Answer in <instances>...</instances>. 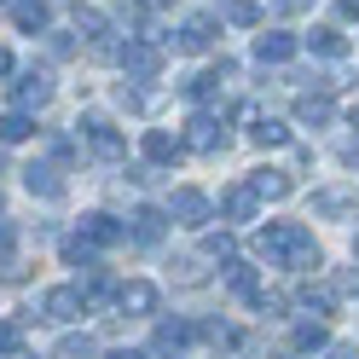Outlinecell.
<instances>
[{"mask_svg": "<svg viewBox=\"0 0 359 359\" xmlns=\"http://www.w3.org/2000/svg\"><path fill=\"white\" fill-rule=\"evenodd\" d=\"M76 29H81L87 41H104V35H110V24H104V18H99L93 6H76Z\"/></svg>", "mask_w": 359, "mask_h": 359, "instance_id": "31", "label": "cell"}, {"mask_svg": "<svg viewBox=\"0 0 359 359\" xmlns=\"http://www.w3.org/2000/svg\"><path fill=\"white\" fill-rule=\"evenodd\" d=\"M76 128H81L87 151H93L99 163H122V156H128V140H122V128L110 122L104 110H81V122H76Z\"/></svg>", "mask_w": 359, "mask_h": 359, "instance_id": "2", "label": "cell"}, {"mask_svg": "<svg viewBox=\"0 0 359 359\" xmlns=\"http://www.w3.org/2000/svg\"><path fill=\"white\" fill-rule=\"evenodd\" d=\"M64 261L81 266V273H99V250H93L87 238H70V243H64Z\"/></svg>", "mask_w": 359, "mask_h": 359, "instance_id": "27", "label": "cell"}, {"mask_svg": "<svg viewBox=\"0 0 359 359\" xmlns=\"http://www.w3.org/2000/svg\"><path fill=\"white\" fill-rule=\"evenodd\" d=\"M203 250H209L215 261H226V255H232V238H226V232H209V238H203Z\"/></svg>", "mask_w": 359, "mask_h": 359, "instance_id": "36", "label": "cell"}, {"mask_svg": "<svg viewBox=\"0 0 359 359\" xmlns=\"http://www.w3.org/2000/svg\"><path fill=\"white\" fill-rule=\"evenodd\" d=\"M12 250H18V226H12V220H0V266L12 261Z\"/></svg>", "mask_w": 359, "mask_h": 359, "instance_id": "35", "label": "cell"}, {"mask_svg": "<svg viewBox=\"0 0 359 359\" xmlns=\"http://www.w3.org/2000/svg\"><path fill=\"white\" fill-rule=\"evenodd\" d=\"M278 359H302V353H278Z\"/></svg>", "mask_w": 359, "mask_h": 359, "instance_id": "44", "label": "cell"}, {"mask_svg": "<svg viewBox=\"0 0 359 359\" xmlns=\"http://www.w3.org/2000/svg\"><path fill=\"white\" fill-rule=\"evenodd\" d=\"M12 24L24 29V35H41V29H47V0H18V6H12Z\"/></svg>", "mask_w": 359, "mask_h": 359, "instance_id": "23", "label": "cell"}, {"mask_svg": "<svg viewBox=\"0 0 359 359\" xmlns=\"http://www.w3.org/2000/svg\"><path fill=\"white\" fill-rule=\"evenodd\" d=\"M58 359H99V342H93V336H64V342H58Z\"/></svg>", "mask_w": 359, "mask_h": 359, "instance_id": "29", "label": "cell"}, {"mask_svg": "<svg viewBox=\"0 0 359 359\" xmlns=\"http://www.w3.org/2000/svg\"><path fill=\"white\" fill-rule=\"evenodd\" d=\"M250 140H255L261 151H266V145H290V128H284L278 116H261V122L250 128Z\"/></svg>", "mask_w": 359, "mask_h": 359, "instance_id": "26", "label": "cell"}, {"mask_svg": "<svg viewBox=\"0 0 359 359\" xmlns=\"http://www.w3.org/2000/svg\"><path fill=\"white\" fill-rule=\"evenodd\" d=\"M168 273H174L180 284H203V261H197V255H174Z\"/></svg>", "mask_w": 359, "mask_h": 359, "instance_id": "33", "label": "cell"}, {"mask_svg": "<svg viewBox=\"0 0 359 359\" xmlns=\"http://www.w3.org/2000/svg\"><path fill=\"white\" fill-rule=\"evenodd\" d=\"M336 302H342V296H336L330 284H302V307H313L319 319H330V313H336Z\"/></svg>", "mask_w": 359, "mask_h": 359, "instance_id": "25", "label": "cell"}, {"mask_svg": "<svg viewBox=\"0 0 359 359\" xmlns=\"http://www.w3.org/2000/svg\"><path fill=\"white\" fill-rule=\"evenodd\" d=\"M116 313H128V319H151V313H156V284L151 278H128L116 290Z\"/></svg>", "mask_w": 359, "mask_h": 359, "instance_id": "10", "label": "cell"}, {"mask_svg": "<svg viewBox=\"0 0 359 359\" xmlns=\"http://www.w3.org/2000/svg\"><path fill=\"white\" fill-rule=\"evenodd\" d=\"M353 255H359V238H353Z\"/></svg>", "mask_w": 359, "mask_h": 359, "instance_id": "45", "label": "cell"}, {"mask_svg": "<svg viewBox=\"0 0 359 359\" xmlns=\"http://www.w3.org/2000/svg\"><path fill=\"white\" fill-rule=\"evenodd\" d=\"M76 238H87L93 250H110V243H122V238H128V226H122L116 215H99V209H93V215H81Z\"/></svg>", "mask_w": 359, "mask_h": 359, "instance_id": "11", "label": "cell"}, {"mask_svg": "<svg viewBox=\"0 0 359 359\" xmlns=\"http://www.w3.org/2000/svg\"><path fill=\"white\" fill-rule=\"evenodd\" d=\"M41 313H47L53 325H76L81 313H87V296H81V284H53L47 296H41Z\"/></svg>", "mask_w": 359, "mask_h": 359, "instance_id": "5", "label": "cell"}, {"mask_svg": "<svg viewBox=\"0 0 359 359\" xmlns=\"http://www.w3.org/2000/svg\"><path fill=\"white\" fill-rule=\"evenodd\" d=\"M359 209V191H348V186H319L313 191V215L319 220H348Z\"/></svg>", "mask_w": 359, "mask_h": 359, "instance_id": "12", "label": "cell"}, {"mask_svg": "<svg viewBox=\"0 0 359 359\" xmlns=\"http://www.w3.org/2000/svg\"><path fill=\"white\" fill-rule=\"evenodd\" d=\"M226 290H232V296H238V302H250V307H255L266 284L255 278V266H243V261H232V266H226Z\"/></svg>", "mask_w": 359, "mask_h": 359, "instance_id": "20", "label": "cell"}, {"mask_svg": "<svg viewBox=\"0 0 359 359\" xmlns=\"http://www.w3.org/2000/svg\"><path fill=\"white\" fill-rule=\"evenodd\" d=\"M255 255L266 266H290V273H313V266H325L319 243H313V232L302 226V220H273V226L255 238Z\"/></svg>", "mask_w": 359, "mask_h": 359, "instance_id": "1", "label": "cell"}, {"mask_svg": "<svg viewBox=\"0 0 359 359\" xmlns=\"http://www.w3.org/2000/svg\"><path fill=\"white\" fill-rule=\"evenodd\" d=\"M348 122H353V128H359V104H353V110H348Z\"/></svg>", "mask_w": 359, "mask_h": 359, "instance_id": "42", "label": "cell"}, {"mask_svg": "<svg viewBox=\"0 0 359 359\" xmlns=\"http://www.w3.org/2000/svg\"><path fill=\"white\" fill-rule=\"evenodd\" d=\"M313 0H273V12H284V18H296V12H307Z\"/></svg>", "mask_w": 359, "mask_h": 359, "instance_id": "39", "label": "cell"}, {"mask_svg": "<svg viewBox=\"0 0 359 359\" xmlns=\"http://www.w3.org/2000/svg\"><path fill=\"white\" fill-rule=\"evenodd\" d=\"M255 203H261V197L250 191V180H243V186H232L226 197H220V215H226L232 226H243V220H255Z\"/></svg>", "mask_w": 359, "mask_h": 359, "instance_id": "19", "label": "cell"}, {"mask_svg": "<svg viewBox=\"0 0 359 359\" xmlns=\"http://www.w3.org/2000/svg\"><path fill=\"white\" fill-rule=\"evenodd\" d=\"M140 145H145V163L151 168H163V163H174V156L186 151V145H180V133H168V128H145Z\"/></svg>", "mask_w": 359, "mask_h": 359, "instance_id": "16", "label": "cell"}, {"mask_svg": "<svg viewBox=\"0 0 359 359\" xmlns=\"http://www.w3.org/2000/svg\"><path fill=\"white\" fill-rule=\"evenodd\" d=\"M0 76H12V53L6 47H0Z\"/></svg>", "mask_w": 359, "mask_h": 359, "instance_id": "41", "label": "cell"}, {"mask_svg": "<svg viewBox=\"0 0 359 359\" xmlns=\"http://www.w3.org/2000/svg\"><path fill=\"white\" fill-rule=\"evenodd\" d=\"M302 47H307V53H319V58H342V53H348V35H342V29H330V24H319V29L302 41Z\"/></svg>", "mask_w": 359, "mask_h": 359, "instance_id": "21", "label": "cell"}, {"mask_svg": "<svg viewBox=\"0 0 359 359\" xmlns=\"http://www.w3.org/2000/svg\"><path fill=\"white\" fill-rule=\"evenodd\" d=\"M168 220H180V226H191V232H203L209 220H215V203L197 186H180L174 197H168Z\"/></svg>", "mask_w": 359, "mask_h": 359, "instance_id": "3", "label": "cell"}, {"mask_svg": "<svg viewBox=\"0 0 359 359\" xmlns=\"http://www.w3.org/2000/svg\"><path fill=\"white\" fill-rule=\"evenodd\" d=\"M330 116H336V104H330V93H307V99L296 104V122H302V128H325Z\"/></svg>", "mask_w": 359, "mask_h": 359, "instance_id": "22", "label": "cell"}, {"mask_svg": "<svg viewBox=\"0 0 359 359\" xmlns=\"http://www.w3.org/2000/svg\"><path fill=\"white\" fill-rule=\"evenodd\" d=\"M336 6H342V18H359V0H336Z\"/></svg>", "mask_w": 359, "mask_h": 359, "instance_id": "40", "label": "cell"}, {"mask_svg": "<svg viewBox=\"0 0 359 359\" xmlns=\"http://www.w3.org/2000/svg\"><path fill=\"white\" fill-rule=\"evenodd\" d=\"M197 336H203V342H215V348H238V342H243L226 319H203V325H197Z\"/></svg>", "mask_w": 359, "mask_h": 359, "instance_id": "28", "label": "cell"}, {"mask_svg": "<svg viewBox=\"0 0 359 359\" xmlns=\"http://www.w3.org/2000/svg\"><path fill=\"white\" fill-rule=\"evenodd\" d=\"M104 359H156V353H151V348H110Z\"/></svg>", "mask_w": 359, "mask_h": 359, "instance_id": "38", "label": "cell"}, {"mask_svg": "<svg viewBox=\"0 0 359 359\" xmlns=\"http://www.w3.org/2000/svg\"><path fill=\"white\" fill-rule=\"evenodd\" d=\"M180 145L215 156V151H226V128H220V116H191V122H186V133H180Z\"/></svg>", "mask_w": 359, "mask_h": 359, "instance_id": "7", "label": "cell"}, {"mask_svg": "<svg viewBox=\"0 0 359 359\" xmlns=\"http://www.w3.org/2000/svg\"><path fill=\"white\" fill-rule=\"evenodd\" d=\"M296 47H302V41L290 35V29H261L255 35V64H290Z\"/></svg>", "mask_w": 359, "mask_h": 359, "instance_id": "14", "label": "cell"}, {"mask_svg": "<svg viewBox=\"0 0 359 359\" xmlns=\"http://www.w3.org/2000/svg\"><path fill=\"white\" fill-rule=\"evenodd\" d=\"M24 186H29V197L58 203V197H64V174H58V163H29L24 168Z\"/></svg>", "mask_w": 359, "mask_h": 359, "instance_id": "15", "label": "cell"}, {"mask_svg": "<svg viewBox=\"0 0 359 359\" xmlns=\"http://www.w3.org/2000/svg\"><path fill=\"white\" fill-rule=\"evenodd\" d=\"M145 6H168V0H145Z\"/></svg>", "mask_w": 359, "mask_h": 359, "instance_id": "43", "label": "cell"}, {"mask_svg": "<svg viewBox=\"0 0 359 359\" xmlns=\"http://www.w3.org/2000/svg\"><path fill=\"white\" fill-rule=\"evenodd\" d=\"M47 99H53V76L47 70H24L12 81V110H41Z\"/></svg>", "mask_w": 359, "mask_h": 359, "instance_id": "9", "label": "cell"}, {"mask_svg": "<svg viewBox=\"0 0 359 359\" xmlns=\"http://www.w3.org/2000/svg\"><path fill=\"white\" fill-rule=\"evenodd\" d=\"M191 342H197L191 319H156V330H151V353H186Z\"/></svg>", "mask_w": 359, "mask_h": 359, "instance_id": "8", "label": "cell"}, {"mask_svg": "<svg viewBox=\"0 0 359 359\" xmlns=\"http://www.w3.org/2000/svg\"><path fill=\"white\" fill-rule=\"evenodd\" d=\"M290 342H296V353H325L330 330H325V319H296L290 325Z\"/></svg>", "mask_w": 359, "mask_h": 359, "instance_id": "18", "label": "cell"}, {"mask_svg": "<svg viewBox=\"0 0 359 359\" xmlns=\"http://www.w3.org/2000/svg\"><path fill=\"white\" fill-rule=\"evenodd\" d=\"M29 133H35L29 110H6V116H0V145H24Z\"/></svg>", "mask_w": 359, "mask_h": 359, "instance_id": "24", "label": "cell"}, {"mask_svg": "<svg viewBox=\"0 0 359 359\" xmlns=\"http://www.w3.org/2000/svg\"><path fill=\"white\" fill-rule=\"evenodd\" d=\"M330 290H336V296H359V266H336V273H330Z\"/></svg>", "mask_w": 359, "mask_h": 359, "instance_id": "34", "label": "cell"}, {"mask_svg": "<svg viewBox=\"0 0 359 359\" xmlns=\"http://www.w3.org/2000/svg\"><path fill=\"white\" fill-rule=\"evenodd\" d=\"M226 24L255 29V24H261V6H255V0H226Z\"/></svg>", "mask_w": 359, "mask_h": 359, "instance_id": "30", "label": "cell"}, {"mask_svg": "<svg viewBox=\"0 0 359 359\" xmlns=\"http://www.w3.org/2000/svg\"><path fill=\"white\" fill-rule=\"evenodd\" d=\"M215 35H220L215 18H186V24L174 29V53H209V47H215Z\"/></svg>", "mask_w": 359, "mask_h": 359, "instance_id": "13", "label": "cell"}, {"mask_svg": "<svg viewBox=\"0 0 359 359\" xmlns=\"http://www.w3.org/2000/svg\"><path fill=\"white\" fill-rule=\"evenodd\" d=\"M116 64H122L128 81H156V70H163V47H156V41H128Z\"/></svg>", "mask_w": 359, "mask_h": 359, "instance_id": "4", "label": "cell"}, {"mask_svg": "<svg viewBox=\"0 0 359 359\" xmlns=\"http://www.w3.org/2000/svg\"><path fill=\"white\" fill-rule=\"evenodd\" d=\"M24 353V330H18V319H0V359H18Z\"/></svg>", "mask_w": 359, "mask_h": 359, "instance_id": "32", "label": "cell"}, {"mask_svg": "<svg viewBox=\"0 0 359 359\" xmlns=\"http://www.w3.org/2000/svg\"><path fill=\"white\" fill-rule=\"evenodd\" d=\"M325 359H359V342H330Z\"/></svg>", "mask_w": 359, "mask_h": 359, "instance_id": "37", "label": "cell"}, {"mask_svg": "<svg viewBox=\"0 0 359 359\" xmlns=\"http://www.w3.org/2000/svg\"><path fill=\"white\" fill-rule=\"evenodd\" d=\"M128 238L133 243H145V250H156V243L168 238V209H151V203H140L128 215Z\"/></svg>", "mask_w": 359, "mask_h": 359, "instance_id": "6", "label": "cell"}, {"mask_svg": "<svg viewBox=\"0 0 359 359\" xmlns=\"http://www.w3.org/2000/svg\"><path fill=\"white\" fill-rule=\"evenodd\" d=\"M250 191H255V197H266V203H278V197L296 191V180H290L284 168H255V174H250Z\"/></svg>", "mask_w": 359, "mask_h": 359, "instance_id": "17", "label": "cell"}]
</instances>
